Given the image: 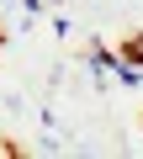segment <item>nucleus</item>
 <instances>
[{
    "label": "nucleus",
    "mask_w": 143,
    "mask_h": 159,
    "mask_svg": "<svg viewBox=\"0 0 143 159\" xmlns=\"http://www.w3.org/2000/svg\"><path fill=\"white\" fill-rule=\"evenodd\" d=\"M6 154H16V143H6V138H0V159H6Z\"/></svg>",
    "instance_id": "7ed1b4c3"
},
{
    "label": "nucleus",
    "mask_w": 143,
    "mask_h": 159,
    "mask_svg": "<svg viewBox=\"0 0 143 159\" xmlns=\"http://www.w3.org/2000/svg\"><path fill=\"white\" fill-rule=\"evenodd\" d=\"M90 69H96L101 80H111V85H117V74H122V58H117V53H106V48H90Z\"/></svg>",
    "instance_id": "f257e3e1"
},
{
    "label": "nucleus",
    "mask_w": 143,
    "mask_h": 159,
    "mask_svg": "<svg viewBox=\"0 0 143 159\" xmlns=\"http://www.w3.org/2000/svg\"><path fill=\"white\" fill-rule=\"evenodd\" d=\"M122 64H138V69H143V32L122 43Z\"/></svg>",
    "instance_id": "f03ea898"
}]
</instances>
